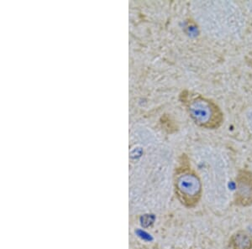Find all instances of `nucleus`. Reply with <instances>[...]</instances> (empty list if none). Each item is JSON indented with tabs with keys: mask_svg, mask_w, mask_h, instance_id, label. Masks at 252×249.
Returning <instances> with one entry per match:
<instances>
[{
	"mask_svg": "<svg viewBox=\"0 0 252 249\" xmlns=\"http://www.w3.org/2000/svg\"><path fill=\"white\" fill-rule=\"evenodd\" d=\"M234 205L239 207L252 206V171L248 169H239L235 176Z\"/></svg>",
	"mask_w": 252,
	"mask_h": 249,
	"instance_id": "3",
	"label": "nucleus"
},
{
	"mask_svg": "<svg viewBox=\"0 0 252 249\" xmlns=\"http://www.w3.org/2000/svg\"><path fill=\"white\" fill-rule=\"evenodd\" d=\"M183 103L193 123L201 129L216 130L224 123V113L212 98L194 92L184 93Z\"/></svg>",
	"mask_w": 252,
	"mask_h": 249,
	"instance_id": "1",
	"label": "nucleus"
},
{
	"mask_svg": "<svg viewBox=\"0 0 252 249\" xmlns=\"http://www.w3.org/2000/svg\"><path fill=\"white\" fill-rule=\"evenodd\" d=\"M175 189L178 199L188 208H194L200 202L203 196V183L189 161L184 160L175 175Z\"/></svg>",
	"mask_w": 252,
	"mask_h": 249,
	"instance_id": "2",
	"label": "nucleus"
},
{
	"mask_svg": "<svg viewBox=\"0 0 252 249\" xmlns=\"http://www.w3.org/2000/svg\"><path fill=\"white\" fill-rule=\"evenodd\" d=\"M227 249H252V234L247 230L233 232L227 243Z\"/></svg>",
	"mask_w": 252,
	"mask_h": 249,
	"instance_id": "4",
	"label": "nucleus"
},
{
	"mask_svg": "<svg viewBox=\"0 0 252 249\" xmlns=\"http://www.w3.org/2000/svg\"><path fill=\"white\" fill-rule=\"evenodd\" d=\"M247 63L252 69V57L247 58Z\"/></svg>",
	"mask_w": 252,
	"mask_h": 249,
	"instance_id": "5",
	"label": "nucleus"
}]
</instances>
